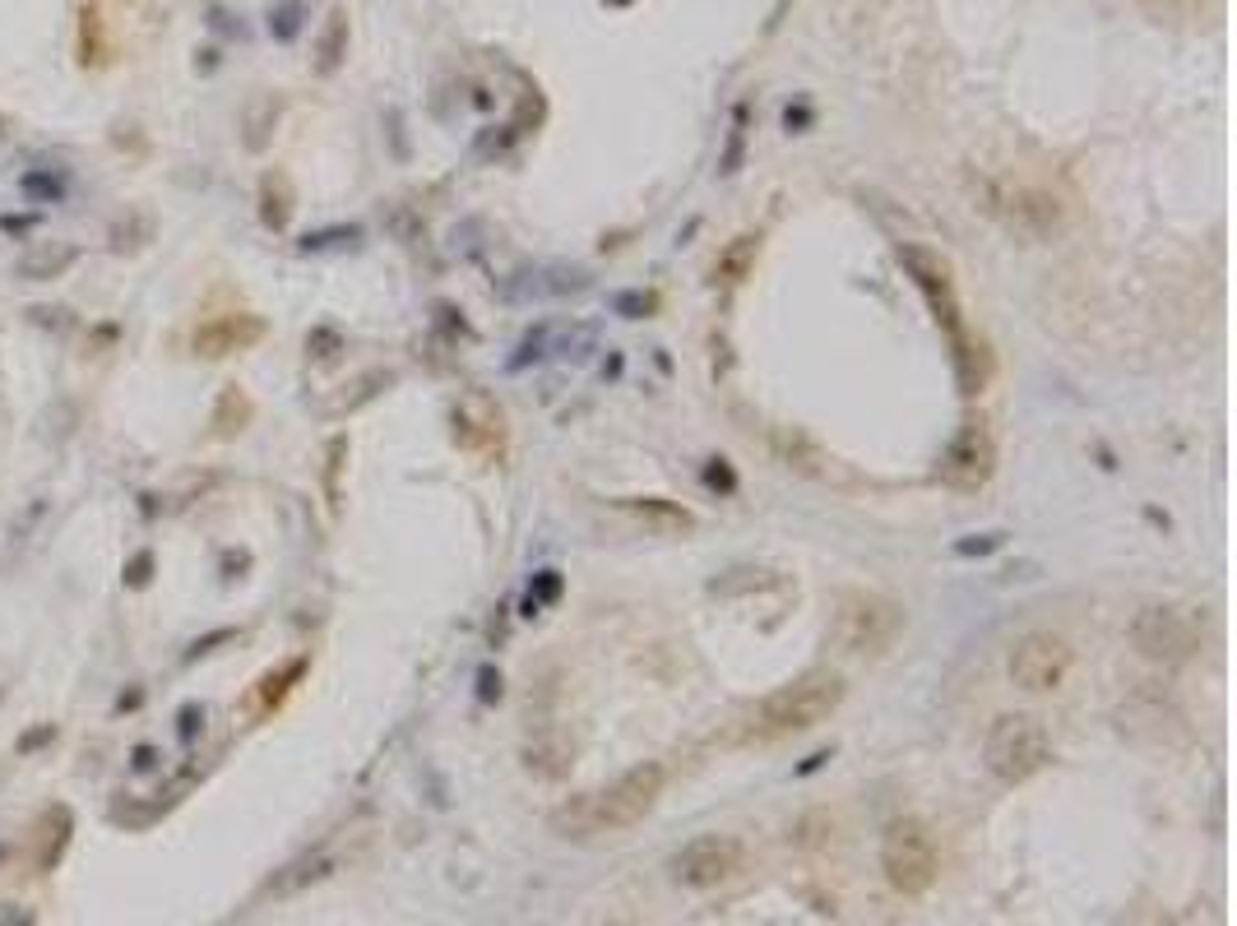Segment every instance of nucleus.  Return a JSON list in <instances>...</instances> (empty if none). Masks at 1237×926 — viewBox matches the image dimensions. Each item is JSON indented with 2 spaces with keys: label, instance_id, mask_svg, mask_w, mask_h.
Here are the masks:
<instances>
[{
  "label": "nucleus",
  "instance_id": "dca6fc26",
  "mask_svg": "<svg viewBox=\"0 0 1237 926\" xmlns=\"http://www.w3.org/2000/svg\"><path fill=\"white\" fill-rule=\"evenodd\" d=\"M344 42H348V19H344V10H334L329 29H325V42H321V70H334V65H339Z\"/></svg>",
  "mask_w": 1237,
  "mask_h": 926
},
{
  "label": "nucleus",
  "instance_id": "412c9836",
  "mask_svg": "<svg viewBox=\"0 0 1237 926\" xmlns=\"http://www.w3.org/2000/svg\"><path fill=\"white\" fill-rule=\"evenodd\" d=\"M612 6H626V0H612Z\"/></svg>",
  "mask_w": 1237,
  "mask_h": 926
},
{
  "label": "nucleus",
  "instance_id": "9b49d317",
  "mask_svg": "<svg viewBox=\"0 0 1237 926\" xmlns=\"http://www.w3.org/2000/svg\"><path fill=\"white\" fill-rule=\"evenodd\" d=\"M941 472H946V482L959 487V491H978L987 478H992V436H987L983 422H964V432L946 449V459H941Z\"/></svg>",
  "mask_w": 1237,
  "mask_h": 926
},
{
  "label": "nucleus",
  "instance_id": "1a4fd4ad",
  "mask_svg": "<svg viewBox=\"0 0 1237 926\" xmlns=\"http://www.w3.org/2000/svg\"><path fill=\"white\" fill-rule=\"evenodd\" d=\"M1071 644L1062 635H1052V630H1029V635H1020L1016 644H1010V658H1006V672L1010 682H1016L1020 690L1029 695H1052L1066 686L1071 676Z\"/></svg>",
  "mask_w": 1237,
  "mask_h": 926
},
{
  "label": "nucleus",
  "instance_id": "f8f14e48",
  "mask_svg": "<svg viewBox=\"0 0 1237 926\" xmlns=\"http://www.w3.org/2000/svg\"><path fill=\"white\" fill-rule=\"evenodd\" d=\"M260 334H264V325L256 320V315H218V320L199 325L195 352H199V357H228V352L251 348Z\"/></svg>",
  "mask_w": 1237,
  "mask_h": 926
},
{
  "label": "nucleus",
  "instance_id": "f03ea898",
  "mask_svg": "<svg viewBox=\"0 0 1237 926\" xmlns=\"http://www.w3.org/2000/svg\"><path fill=\"white\" fill-rule=\"evenodd\" d=\"M844 705V676L839 672H806L793 686H779L741 718V741L770 747V741L812 732Z\"/></svg>",
  "mask_w": 1237,
  "mask_h": 926
},
{
  "label": "nucleus",
  "instance_id": "f257e3e1",
  "mask_svg": "<svg viewBox=\"0 0 1237 926\" xmlns=\"http://www.w3.org/2000/svg\"><path fill=\"white\" fill-rule=\"evenodd\" d=\"M663 787H668V770L659 760H644V764H636V770L617 774L612 783L594 787V793L571 797L552 816V829L561 834V839H575V843H584V839H612V834L636 829L649 810L659 806Z\"/></svg>",
  "mask_w": 1237,
  "mask_h": 926
},
{
  "label": "nucleus",
  "instance_id": "423d86ee",
  "mask_svg": "<svg viewBox=\"0 0 1237 926\" xmlns=\"http://www.w3.org/2000/svg\"><path fill=\"white\" fill-rule=\"evenodd\" d=\"M983 209L1001 218L1010 232L1043 241L1062 228L1066 205L1056 199V190H1048L1043 181H987L983 186Z\"/></svg>",
  "mask_w": 1237,
  "mask_h": 926
},
{
  "label": "nucleus",
  "instance_id": "7ed1b4c3",
  "mask_svg": "<svg viewBox=\"0 0 1237 926\" xmlns=\"http://www.w3.org/2000/svg\"><path fill=\"white\" fill-rule=\"evenodd\" d=\"M881 875L894 894L918 898L936 885L941 875V848H936V834L927 829V820L918 816H899L886 825V839H881Z\"/></svg>",
  "mask_w": 1237,
  "mask_h": 926
},
{
  "label": "nucleus",
  "instance_id": "6ab92c4d",
  "mask_svg": "<svg viewBox=\"0 0 1237 926\" xmlns=\"http://www.w3.org/2000/svg\"><path fill=\"white\" fill-rule=\"evenodd\" d=\"M153 760H159V751H153V747H140V751H134V770H153Z\"/></svg>",
  "mask_w": 1237,
  "mask_h": 926
},
{
  "label": "nucleus",
  "instance_id": "39448f33",
  "mask_svg": "<svg viewBox=\"0 0 1237 926\" xmlns=\"http://www.w3.org/2000/svg\"><path fill=\"white\" fill-rule=\"evenodd\" d=\"M983 760H987V770H992V778L1016 787V783L1033 778L1039 770H1048L1052 737L1033 713H1001L992 722V732H987V741H983Z\"/></svg>",
  "mask_w": 1237,
  "mask_h": 926
},
{
  "label": "nucleus",
  "instance_id": "f3484780",
  "mask_svg": "<svg viewBox=\"0 0 1237 926\" xmlns=\"http://www.w3.org/2000/svg\"><path fill=\"white\" fill-rule=\"evenodd\" d=\"M297 24H302V6H283L274 33H279V37H292V33H297Z\"/></svg>",
  "mask_w": 1237,
  "mask_h": 926
},
{
  "label": "nucleus",
  "instance_id": "2eb2a0df",
  "mask_svg": "<svg viewBox=\"0 0 1237 926\" xmlns=\"http://www.w3.org/2000/svg\"><path fill=\"white\" fill-rule=\"evenodd\" d=\"M334 867V857L329 852H321V857H306V862H297V867H287L274 885H269V894H297V890H306V885H316V880H325Z\"/></svg>",
  "mask_w": 1237,
  "mask_h": 926
},
{
  "label": "nucleus",
  "instance_id": "9d476101",
  "mask_svg": "<svg viewBox=\"0 0 1237 926\" xmlns=\"http://www.w3.org/2000/svg\"><path fill=\"white\" fill-rule=\"evenodd\" d=\"M904 264H909L913 283H918L922 292H927V302H932V311H936V320L951 329L959 357H969V344H964V315H959V297H955V283H951L946 260L932 255V251H918V246H904Z\"/></svg>",
  "mask_w": 1237,
  "mask_h": 926
},
{
  "label": "nucleus",
  "instance_id": "20e7f679",
  "mask_svg": "<svg viewBox=\"0 0 1237 926\" xmlns=\"http://www.w3.org/2000/svg\"><path fill=\"white\" fill-rule=\"evenodd\" d=\"M1127 640L1140 658H1150L1159 667H1178L1186 658H1196L1201 621L1182 602H1144V607H1136V617L1127 625Z\"/></svg>",
  "mask_w": 1237,
  "mask_h": 926
},
{
  "label": "nucleus",
  "instance_id": "4468645a",
  "mask_svg": "<svg viewBox=\"0 0 1237 926\" xmlns=\"http://www.w3.org/2000/svg\"><path fill=\"white\" fill-rule=\"evenodd\" d=\"M79 260L75 246L65 241H42L37 251H29L24 260H19V279H33V283H47V279H61L65 269H70Z\"/></svg>",
  "mask_w": 1237,
  "mask_h": 926
},
{
  "label": "nucleus",
  "instance_id": "aec40b11",
  "mask_svg": "<svg viewBox=\"0 0 1237 926\" xmlns=\"http://www.w3.org/2000/svg\"><path fill=\"white\" fill-rule=\"evenodd\" d=\"M144 570H153V560H144V556H140V560L130 566V584H144Z\"/></svg>",
  "mask_w": 1237,
  "mask_h": 926
},
{
  "label": "nucleus",
  "instance_id": "ddd939ff",
  "mask_svg": "<svg viewBox=\"0 0 1237 926\" xmlns=\"http://www.w3.org/2000/svg\"><path fill=\"white\" fill-rule=\"evenodd\" d=\"M571 760H575V741L561 732V728L543 722V728L529 732V741H524V764H529V774H538V778H561V774L571 770Z\"/></svg>",
  "mask_w": 1237,
  "mask_h": 926
},
{
  "label": "nucleus",
  "instance_id": "0eeeda50",
  "mask_svg": "<svg viewBox=\"0 0 1237 926\" xmlns=\"http://www.w3.org/2000/svg\"><path fill=\"white\" fill-rule=\"evenodd\" d=\"M904 607L886 593H844L839 598V612H835V635L848 653H886L899 635H904Z\"/></svg>",
  "mask_w": 1237,
  "mask_h": 926
},
{
  "label": "nucleus",
  "instance_id": "6e6552de",
  "mask_svg": "<svg viewBox=\"0 0 1237 926\" xmlns=\"http://www.w3.org/2000/svg\"><path fill=\"white\" fill-rule=\"evenodd\" d=\"M672 880H677L682 890H718L728 885V880H737L741 871H747V843L733 839V834H695V839H686L677 852H672Z\"/></svg>",
  "mask_w": 1237,
  "mask_h": 926
},
{
  "label": "nucleus",
  "instance_id": "a211bd4d",
  "mask_svg": "<svg viewBox=\"0 0 1237 926\" xmlns=\"http://www.w3.org/2000/svg\"><path fill=\"white\" fill-rule=\"evenodd\" d=\"M1117 926H1168V917H1159V913H1131V917H1121Z\"/></svg>",
  "mask_w": 1237,
  "mask_h": 926
}]
</instances>
